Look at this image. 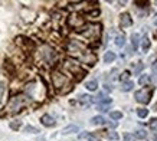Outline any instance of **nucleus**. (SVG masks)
<instances>
[{
	"instance_id": "obj_15",
	"label": "nucleus",
	"mask_w": 157,
	"mask_h": 141,
	"mask_svg": "<svg viewBox=\"0 0 157 141\" xmlns=\"http://www.w3.org/2000/svg\"><path fill=\"white\" fill-rule=\"evenodd\" d=\"M85 87H87V89L88 91H95L98 88V82L94 79V81H88L87 84H85Z\"/></svg>"
},
{
	"instance_id": "obj_8",
	"label": "nucleus",
	"mask_w": 157,
	"mask_h": 141,
	"mask_svg": "<svg viewBox=\"0 0 157 141\" xmlns=\"http://www.w3.org/2000/svg\"><path fill=\"white\" fill-rule=\"evenodd\" d=\"M40 122H42V125H45V127H53V125H55V120H53L49 114H45V115L40 117Z\"/></svg>"
},
{
	"instance_id": "obj_17",
	"label": "nucleus",
	"mask_w": 157,
	"mask_h": 141,
	"mask_svg": "<svg viewBox=\"0 0 157 141\" xmlns=\"http://www.w3.org/2000/svg\"><path fill=\"white\" fill-rule=\"evenodd\" d=\"M124 43H125V38L123 35H118L117 38H115V45H117L118 48H121V46H124Z\"/></svg>"
},
{
	"instance_id": "obj_6",
	"label": "nucleus",
	"mask_w": 157,
	"mask_h": 141,
	"mask_svg": "<svg viewBox=\"0 0 157 141\" xmlns=\"http://www.w3.org/2000/svg\"><path fill=\"white\" fill-rule=\"evenodd\" d=\"M81 61L85 62V64H88L90 66H92V65H95V62H97V56L94 53H91V52H87V53H84V56L81 58Z\"/></svg>"
},
{
	"instance_id": "obj_18",
	"label": "nucleus",
	"mask_w": 157,
	"mask_h": 141,
	"mask_svg": "<svg viewBox=\"0 0 157 141\" xmlns=\"http://www.w3.org/2000/svg\"><path fill=\"white\" fill-rule=\"evenodd\" d=\"M4 92H6V84L3 81H0V104L3 102V97H4Z\"/></svg>"
},
{
	"instance_id": "obj_26",
	"label": "nucleus",
	"mask_w": 157,
	"mask_h": 141,
	"mask_svg": "<svg viewBox=\"0 0 157 141\" xmlns=\"http://www.w3.org/2000/svg\"><path fill=\"white\" fill-rule=\"evenodd\" d=\"M141 48H143V51H148V49H150V42H148V39H144L143 43H141Z\"/></svg>"
},
{
	"instance_id": "obj_12",
	"label": "nucleus",
	"mask_w": 157,
	"mask_h": 141,
	"mask_svg": "<svg viewBox=\"0 0 157 141\" xmlns=\"http://www.w3.org/2000/svg\"><path fill=\"white\" fill-rule=\"evenodd\" d=\"M117 56H115V53L114 52H105L104 55V62L105 64H111V62H114V59H115Z\"/></svg>"
},
{
	"instance_id": "obj_29",
	"label": "nucleus",
	"mask_w": 157,
	"mask_h": 141,
	"mask_svg": "<svg viewBox=\"0 0 157 141\" xmlns=\"http://www.w3.org/2000/svg\"><path fill=\"white\" fill-rule=\"evenodd\" d=\"M150 127H151V128H157V118L151 120V122H150Z\"/></svg>"
},
{
	"instance_id": "obj_13",
	"label": "nucleus",
	"mask_w": 157,
	"mask_h": 141,
	"mask_svg": "<svg viewBox=\"0 0 157 141\" xmlns=\"http://www.w3.org/2000/svg\"><path fill=\"white\" fill-rule=\"evenodd\" d=\"M4 69H6L10 75H13L14 77V65L12 64L10 61H6V62H4Z\"/></svg>"
},
{
	"instance_id": "obj_9",
	"label": "nucleus",
	"mask_w": 157,
	"mask_h": 141,
	"mask_svg": "<svg viewBox=\"0 0 157 141\" xmlns=\"http://www.w3.org/2000/svg\"><path fill=\"white\" fill-rule=\"evenodd\" d=\"M74 132H79V127H78V125H66L65 128L62 130V134H64V135L74 134Z\"/></svg>"
},
{
	"instance_id": "obj_22",
	"label": "nucleus",
	"mask_w": 157,
	"mask_h": 141,
	"mask_svg": "<svg viewBox=\"0 0 157 141\" xmlns=\"http://www.w3.org/2000/svg\"><path fill=\"white\" fill-rule=\"evenodd\" d=\"M137 115L140 117V118H146V117L148 115V110H146V108H140V110H137Z\"/></svg>"
},
{
	"instance_id": "obj_23",
	"label": "nucleus",
	"mask_w": 157,
	"mask_h": 141,
	"mask_svg": "<svg viewBox=\"0 0 157 141\" xmlns=\"http://www.w3.org/2000/svg\"><path fill=\"white\" fill-rule=\"evenodd\" d=\"M105 137H107L108 140H118V138H120V137H118V134H117V132H113V131L107 132V134H105Z\"/></svg>"
},
{
	"instance_id": "obj_20",
	"label": "nucleus",
	"mask_w": 157,
	"mask_h": 141,
	"mask_svg": "<svg viewBox=\"0 0 157 141\" xmlns=\"http://www.w3.org/2000/svg\"><path fill=\"white\" fill-rule=\"evenodd\" d=\"M23 131H25V132H30V134H38V132H40L39 130L32 127V125H26V127L23 128Z\"/></svg>"
},
{
	"instance_id": "obj_21",
	"label": "nucleus",
	"mask_w": 157,
	"mask_h": 141,
	"mask_svg": "<svg viewBox=\"0 0 157 141\" xmlns=\"http://www.w3.org/2000/svg\"><path fill=\"white\" fill-rule=\"evenodd\" d=\"M9 127L12 130H14V131H17V130L22 127V122H20V121H12V122L9 124Z\"/></svg>"
},
{
	"instance_id": "obj_27",
	"label": "nucleus",
	"mask_w": 157,
	"mask_h": 141,
	"mask_svg": "<svg viewBox=\"0 0 157 141\" xmlns=\"http://www.w3.org/2000/svg\"><path fill=\"white\" fill-rule=\"evenodd\" d=\"M148 81H150V78L147 77V75H144V77H141V78H140V81H138V82H140L141 85H144V84H147Z\"/></svg>"
},
{
	"instance_id": "obj_1",
	"label": "nucleus",
	"mask_w": 157,
	"mask_h": 141,
	"mask_svg": "<svg viewBox=\"0 0 157 141\" xmlns=\"http://www.w3.org/2000/svg\"><path fill=\"white\" fill-rule=\"evenodd\" d=\"M27 102L26 95H17V97H12L10 101L7 104V110H10L12 112H17L20 111L22 107H25V104Z\"/></svg>"
},
{
	"instance_id": "obj_25",
	"label": "nucleus",
	"mask_w": 157,
	"mask_h": 141,
	"mask_svg": "<svg viewBox=\"0 0 157 141\" xmlns=\"http://www.w3.org/2000/svg\"><path fill=\"white\" fill-rule=\"evenodd\" d=\"M130 78V71H124L121 75H120V79L121 81H124V82H127V79Z\"/></svg>"
},
{
	"instance_id": "obj_5",
	"label": "nucleus",
	"mask_w": 157,
	"mask_h": 141,
	"mask_svg": "<svg viewBox=\"0 0 157 141\" xmlns=\"http://www.w3.org/2000/svg\"><path fill=\"white\" fill-rule=\"evenodd\" d=\"M150 91H144V89H140V91H137L135 92V99H137V102H140V104H148L150 102Z\"/></svg>"
},
{
	"instance_id": "obj_14",
	"label": "nucleus",
	"mask_w": 157,
	"mask_h": 141,
	"mask_svg": "<svg viewBox=\"0 0 157 141\" xmlns=\"http://www.w3.org/2000/svg\"><path fill=\"white\" fill-rule=\"evenodd\" d=\"M138 39H140V36H138L137 33H133V35H131V43H133V51H135V49L138 48Z\"/></svg>"
},
{
	"instance_id": "obj_10",
	"label": "nucleus",
	"mask_w": 157,
	"mask_h": 141,
	"mask_svg": "<svg viewBox=\"0 0 157 141\" xmlns=\"http://www.w3.org/2000/svg\"><path fill=\"white\" fill-rule=\"evenodd\" d=\"M105 122V118L104 117H101V115H95V117H92L91 118V124L92 125H104Z\"/></svg>"
},
{
	"instance_id": "obj_4",
	"label": "nucleus",
	"mask_w": 157,
	"mask_h": 141,
	"mask_svg": "<svg viewBox=\"0 0 157 141\" xmlns=\"http://www.w3.org/2000/svg\"><path fill=\"white\" fill-rule=\"evenodd\" d=\"M68 25L77 30V29H79V27H82L85 25V19L81 14H78V13H74V14H71L68 17Z\"/></svg>"
},
{
	"instance_id": "obj_31",
	"label": "nucleus",
	"mask_w": 157,
	"mask_h": 141,
	"mask_svg": "<svg viewBox=\"0 0 157 141\" xmlns=\"http://www.w3.org/2000/svg\"><path fill=\"white\" fill-rule=\"evenodd\" d=\"M153 71H154V72L157 74V64H154V65H153Z\"/></svg>"
},
{
	"instance_id": "obj_19",
	"label": "nucleus",
	"mask_w": 157,
	"mask_h": 141,
	"mask_svg": "<svg viewBox=\"0 0 157 141\" xmlns=\"http://www.w3.org/2000/svg\"><path fill=\"white\" fill-rule=\"evenodd\" d=\"M134 137H135V140H137V138H138V140H144V138L147 137V132L143 131V130H138V131L134 134Z\"/></svg>"
},
{
	"instance_id": "obj_30",
	"label": "nucleus",
	"mask_w": 157,
	"mask_h": 141,
	"mask_svg": "<svg viewBox=\"0 0 157 141\" xmlns=\"http://www.w3.org/2000/svg\"><path fill=\"white\" fill-rule=\"evenodd\" d=\"M135 4H140V7H146L148 4V1H135Z\"/></svg>"
},
{
	"instance_id": "obj_11",
	"label": "nucleus",
	"mask_w": 157,
	"mask_h": 141,
	"mask_svg": "<svg viewBox=\"0 0 157 141\" xmlns=\"http://www.w3.org/2000/svg\"><path fill=\"white\" fill-rule=\"evenodd\" d=\"M79 102L82 104L84 107H90L92 104V97H90V95H81L79 97Z\"/></svg>"
},
{
	"instance_id": "obj_24",
	"label": "nucleus",
	"mask_w": 157,
	"mask_h": 141,
	"mask_svg": "<svg viewBox=\"0 0 157 141\" xmlns=\"http://www.w3.org/2000/svg\"><path fill=\"white\" fill-rule=\"evenodd\" d=\"M110 117H111L113 120H121V118H123V114H121L120 111H113V112H110Z\"/></svg>"
},
{
	"instance_id": "obj_2",
	"label": "nucleus",
	"mask_w": 157,
	"mask_h": 141,
	"mask_svg": "<svg viewBox=\"0 0 157 141\" xmlns=\"http://www.w3.org/2000/svg\"><path fill=\"white\" fill-rule=\"evenodd\" d=\"M51 78H52V85L56 89H61L62 87H69L68 77H66L65 74H62L61 71H53Z\"/></svg>"
},
{
	"instance_id": "obj_34",
	"label": "nucleus",
	"mask_w": 157,
	"mask_h": 141,
	"mask_svg": "<svg viewBox=\"0 0 157 141\" xmlns=\"http://www.w3.org/2000/svg\"><path fill=\"white\" fill-rule=\"evenodd\" d=\"M156 4H157V1H156Z\"/></svg>"
},
{
	"instance_id": "obj_3",
	"label": "nucleus",
	"mask_w": 157,
	"mask_h": 141,
	"mask_svg": "<svg viewBox=\"0 0 157 141\" xmlns=\"http://www.w3.org/2000/svg\"><path fill=\"white\" fill-rule=\"evenodd\" d=\"M40 56H42V59L46 62V64H52L53 61L56 59V52L53 51L51 46H48V45H45L43 48H42V52H40Z\"/></svg>"
},
{
	"instance_id": "obj_32",
	"label": "nucleus",
	"mask_w": 157,
	"mask_h": 141,
	"mask_svg": "<svg viewBox=\"0 0 157 141\" xmlns=\"http://www.w3.org/2000/svg\"><path fill=\"white\" fill-rule=\"evenodd\" d=\"M154 141H157V137H154Z\"/></svg>"
},
{
	"instance_id": "obj_16",
	"label": "nucleus",
	"mask_w": 157,
	"mask_h": 141,
	"mask_svg": "<svg viewBox=\"0 0 157 141\" xmlns=\"http://www.w3.org/2000/svg\"><path fill=\"white\" fill-rule=\"evenodd\" d=\"M133 87H134V84H133L131 81H127V82H124V84H123L121 91H124V92H128V91L133 89Z\"/></svg>"
},
{
	"instance_id": "obj_7",
	"label": "nucleus",
	"mask_w": 157,
	"mask_h": 141,
	"mask_svg": "<svg viewBox=\"0 0 157 141\" xmlns=\"http://www.w3.org/2000/svg\"><path fill=\"white\" fill-rule=\"evenodd\" d=\"M120 25H121V27H127V26L133 25V19L130 17L128 13H123L120 16Z\"/></svg>"
},
{
	"instance_id": "obj_33",
	"label": "nucleus",
	"mask_w": 157,
	"mask_h": 141,
	"mask_svg": "<svg viewBox=\"0 0 157 141\" xmlns=\"http://www.w3.org/2000/svg\"><path fill=\"white\" fill-rule=\"evenodd\" d=\"M156 26H157V20H156Z\"/></svg>"
},
{
	"instance_id": "obj_28",
	"label": "nucleus",
	"mask_w": 157,
	"mask_h": 141,
	"mask_svg": "<svg viewBox=\"0 0 157 141\" xmlns=\"http://www.w3.org/2000/svg\"><path fill=\"white\" fill-rule=\"evenodd\" d=\"M124 138H125V141H135V137L130 135V134H124Z\"/></svg>"
}]
</instances>
